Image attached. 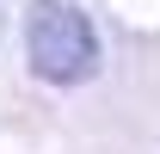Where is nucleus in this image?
I'll return each mask as SVG.
<instances>
[{
    "mask_svg": "<svg viewBox=\"0 0 160 154\" xmlns=\"http://www.w3.org/2000/svg\"><path fill=\"white\" fill-rule=\"evenodd\" d=\"M25 56L31 74L49 86H80L99 74V31L74 0H37L25 19Z\"/></svg>",
    "mask_w": 160,
    "mask_h": 154,
    "instance_id": "nucleus-1",
    "label": "nucleus"
}]
</instances>
